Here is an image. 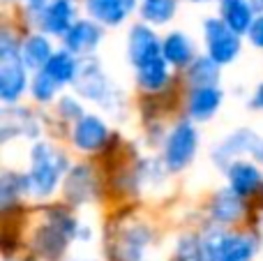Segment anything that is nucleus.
Segmentation results:
<instances>
[{"label":"nucleus","instance_id":"2","mask_svg":"<svg viewBox=\"0 0 263 261\" xmlns=\"http://www.w3.org/2000/svg\"><path fill=\"white\" fill-rule=\"evenodd\" d=\"M69 160L58 146L51 141H35L30 148V166H28V197L49 199L55 194L60 183L69 171Z\"/></svg>","mask_w":263,"mask_h":261},{"label":"nucleus","instance_id":"10","mask_svg":"<svg viewBox=\"0 0 263 261\" xmlns=\"http://www.w3.org/2000/svg\"><path fill=\"white\" fill-rule=\"evenodd\" d=\"M63 194L69 206H86L92 199L100 197V183H97L95 169L86 162L72 164L63 180Z\"/></svg>","mask_w":263,"mask_h":261},{"label":"nucleus","instance_id":"17","mask_svg":"<svg viewBox=\"0 0 263 261\" xmlns=\"http://www.w3.org/2000/svg\"><path fill=\"white\" fill-rule=\"evenodd\" d=\"M224 104V90L219 86L192 88L187 97V116L194 123H208L217 116L219 106Z\"/></svg>","mask_w":263,"mask_h":261},{"label":"nucleus","instance_id":"27","mask_svg":"<svg viewBox=\"0 0 263 261\" xmlns=\"http://www.w3.org/2000/svg\"><path fill=\"white\" fill-rule=\"evenodd\" d=\"M178 12V0H143L139 14L148 26H164Z\"/></svg>","mask_w":263,"mask_h":261},{"label":"nucleus","instance_id":"24","mask_svg":"<svg viewBox=\"0 0 263 261\" xmlns=\"http://www.w3.org/2000/svg\"><path fill=\"white\" fill-rule=\"evenodd\" d=\"M79 69H81V58L69 53L67 49H58L42 72H46L60 88H63V86H69V83L77 81Z\"/></svg>","mask_w":263,"mask_h":261},{"label":"nucleus","instance_id":"32","mask_svg":"<svg viewBox=\"0 0 263 261\" xmlns=\"http://www.w3.org/2000/svg\"><path fill=\"white\" fill-rule=\"evenodd\" d=\"M250 109L263 111V81L254 88V92H252V97H250Z\"/></svg>","mask_w":263,"mask_h":261},{"label":"nucleus","instance_id":"18","mask_svg":"<svg viewBox=\"0 0 263 261\" xmlns=\"http://www.w3.org/2000/svg\"><path fill=\"white\" fill-rule=\"evenodd\" d=\"M136 9V0H86V12L104 28H118Z\"/></svg>","mask_w":263,"mask_h":261},{"label":"nucleus","instance_id":"30","mask_svg":"<svg viewBox=\"0 0 263 261\" xmlns=\"http://www.w3.org/2000/svg\"><path fill=\"white\" fill-rule=\"evenodd\" d=\"M55 114L63 120L74 125L77 120H81L86 116V109H83V104L74 95H60L58 102H55Z\"/></svg>","mask_w":263,"mask_h":261},{"label":"nucleus","instance_id":"29","mask_svg":"<svg viewBox=\"0 0 263 261\" xmlns=\"http://www.w3.org/2000/svg\"><path fill=\"white\" fill-rule=\"evenodd\" d=\"M176 261H205L203 254V238L199 234H182L176 243Z\"/></svg>","mask_w":263,"mask_h":261},{"label":"nucleus","instance_id":"34","mask_svg":"<svg viewBox=\"0 0 263 261\" xmlns=\"http://www.w3.org/2000/svg\"><path fill=\"white\" fill-rule=\"evenodd\" d=\"M192 3H205V0H192Z\"/></svg>","mask_w":263,"mask_h":261},{"label":"nucleus","instance_id":"7","mask_svg":"<svg viewBox=\"0 0 263 261\" xmlns=\"http://www.w3.org/2000/svg\"><path fill=\"white\" fill-rule=\"evenodd\" d=\"M28 16L30 23L40 28L44 35L65 37L67 30L79 21L77 18V5L72 0H42V3L28 5Z\"/></svg>","mask_w":263,"mask_h":261},{"label":"nucleus","instance_id":"4","mask_svg":"<svg viewBox=\"0 0 263 261\" xmlns=\"http://www.w3.org/2000/svg\"><path fill=\"white\" fill-rule=\"evenodd\" d=\"M203 238V254L205 261H254L261 250V234L256 231H233L208 227Z\"/></svg>","mask_w":263,"mask_h":261},{"label":"nucleus","instance_id":"25","mask_svg":"<svg viewBox=\"0 0 263 261\" xmlns=\"http://www.w3.org/2000/svg\"><path fill=\"white\" fill-rule=\"evenodd\" d=\"M28 192V176L21 171H12L5 169L0 176V206L3 208H12V206H21V199Z\"/></svg>","mask_w":263,"mask_h":261},{"label":"nucleus","instance_id":"28","mask_svg":"<svg viewBox=\"0 0 263 261\" xmlns=\"http://www.w3.org/2000/svg\"><path fill=\"white\" fill-rule=\"evenodd\" d=\"M30 95L40 104H51V102H58L60 86L46 72H35L30 79Z\"/></svg>","mask_w":263,"mask_h":261},{"label":"nucleus","instance_id":"26","mask_svg":"<svg viewBox=\"0 0 263 261\" xmlns=\"http://www.w3.org/2000/svg\"><path fill=\"white\" fill-rule=\"evenodd\" d=\"M219 65L210 55H196L194 63L185 69V79L192 88L219 86Z\"/></svg>","mask_w":263,"mask_h":261},{"label":"nucleus","instance_id":"22","mask_svg":"<svg viewBox=\"0 0 263 261\" xmlns=\"http://www.w3.org/2000/svg\"><path fill=\"white\" fill-rule=\"evenodd\" d=\"M168 83H171V65L164 60V55L150 60L148 65L136 69V86L145 95H155V92L166 90Z\"/></svg>","mask_w":263,"mask_h":261},{"label":"nucleus","instance_id":"1","mask_svg":"<svg viewBox=\"0 0 263 261\" xmlns=\"http://www.w3.org/2000/svg\"><path fill=\"white\" fill-rule=\"evenodd\" d=\"M81 222L65 206H46L42 225L32 231V250L44 261H60L67 252V245L79 240Z\"/></svg>","mask_w":263,"mask_h":261},{"label":"nucleus","instance_id":"23","mask_svg":"<svg viewBox=\"0 0 263 261\" xmlns=\"http://www.w3.org/2000/svg\"><path fill=\"white\" fill-rule=\"evenodd\" d=\"M254 7L250 0H219V18L238 35H247L254 23Z\"/></svg>","mask_w":263,"mask_h":261},{"label":"nucleus","instance_id":"16","mask_svg":"<svg viewBox=\"0 0 263 261\" xmlns=\"http://www.w3.org/2000/svg\"><path fill=\"white\" fill-rule=\"evenodd\" d=\"M229 188L240 199L250 201L256 192L263 188V171L254 160H236L227 169Z\"/></svg>","mask_w":263,"mask_h":261},{"label":"nucleus","instance_id":"9","mask_svg":"<svg viewBox=\"0 0 263 261\" xmlns=\"http://www.w3.org/2000/svg\"><path fill=\"white\" fill-rule=\"evenodd\" d=\"M263 160V139L254 129L238 127L224 141H219L213 151V162L227 171L229 164L236 160Z\"/></svg>","mask_w":263,"mask_h":261},{"label":"nucleus","instance_id":"33","mask_svg":"<svg viewBox=\"0 0 263 261\" xmlns=\"http://www.w3.org/2000/svg\"><path fill=\"white\" fill-rule=\"evenodd\" d=\"M26 3H28V5H30V3H42V0H26Z\"/></svg>","mask_w":263,"mask_h":261},{"label":"nucleus","instance_id":"19","mask_svg":"<svg viewBox=\"0 0 263 261\" xmlns=\"http://www.w3.org/2000/svg\"><path fill=\"white\" fill-rule=\"evenodd\" d=\"M162 55L171 67L187 69L196 58L194 42H192V37L187 32L173 30L162 40Z\"/></svg>","mask_w":263,"mask_h":261},{"label":"nucleus","instance_id":"15","mask_svg":"<svg viewBox=\"0 0 263 261\" xmlns=\"http://www.w3.org/2000/svg\"><path fill=\"white\" fill-rule=\"evenodd\" d=\"M102 40H104V30L100 23H95L92 18H79L63 37V49H67L79 58H88L97 51Z\"/></svg>","mask_w":263,"mask_h":261},{"label":"nucleus","instance_id":"8","mask_svg":"<svg viewBox=\"0 0 263 261\" xmlns=\"http://www.w3.org/2000/svg\"><path fill=\"white\" fill-rule=\"evenodd\" d=\"M203 40L205 55H210L219 67L236 63L242 51V35L231 30L219 16H208L203 21Z\"/></svg>","mask_w":263,"mask_h":261},{"label":"nucleus","instance_id":"14","mask_svg":"<svg viewBox=\"0 0 263 261\" xmlns=\"http://www.w3.org/2000/svg\"><path fill=\"white\" fill-rule=\"evenodd\" d=\"M23 92H30V77L21 55L0 58V100L5 104H16Z\"/></svg>","mask_w":263,"mask_h":261},{"label":"nucleus","instance_id":"6","mask_svg":"<svg viewBox=\"0 0 263 261\" xmlns=\"http://www.w3.org/2000/svg\"><path fill=\"white\" fill-rule=\"evenodd\" d=\"M199 151V132L194 127V120L182 118L168 129L162 143V162L166 164L168 174L187 169Z\"/></svg>","mask_w":263,"mask_h":261},{"label":"nucleus","instance_id":"5","mask_svg":"<svg viewBox=\"0 0 263 261\" xmlns=\"http://www.w3.org/2000/svg\"><path fill=\"white\" fill-rule=\"evenodd\" d=\"M153 243V229L143 222H114V231L106 238L109 261H143L145 250Z\"/></svg>","mask_w":263,"mask_h":261},{"label":"nucleus","instance_id":"13","mask_svg":"<svg viewBox=\"0 0 263 261\" xmlns=\"http://www.w3.org/2000/svg\"><path fill=\"white\" fill-rule=\"evenodd\" d=\"M245 213H247V201L238 197L231 188L217 190L208 203L210 227H219V229L238 225V222L245 217Z\"/></svg>","mask_w":263,"mask_h":261},{"label":"nucleus","instance_id":"35","mask_svg":"<svg viewBox=\"0 0 263 261\" xmlns=\"http://www.w3.org/2000/svg\"><path fill=\"white\" fill-rule=\"evenodd\" d=\"M23 261H35V259H32V257H28V259H23Z\"/></svg>","mask_w":263,"mask_h":261},{"label":"nucleus","instance_id":"12","mask_svg":"<svg viewBox=\"0 0 263 261\" xmlns=\"http://www.w3.org/2000/svg\"><path fill=\"white\" fill-rule=\"evenodd\" d=\"M155 58H162L159 35L148 23H134L127 32V60L134 65V69H139Z\"/></svg>","mask_w":263,"mask_h":261},{"label":"nucleus","instance_id":"31","mask_svg":"<svg viewBox=\"0 0 263 261\" xmlns=\"http://www.w3.org/2000/svg\"><path fill=\"white\" fill-rule=\"evenodd\" d=\"M247 37H250V44L252 46H256V49H263V14H259V16L254 18V23H252Z\"/></svg>","mask_w":263,"mask_h":261},{"label":"nucleus","instance_id":"21","mask_svg":"<svg viewBox=\"0 0 263 261\" xmlns=\"http://www.w3.org/2000/svg\"><path fill=\"white\" fill-rule=\"evenodd\" d=\"M53 44L44 32H32L21 42V60L32 72H42L49 65V60L53 58Z\"/></svg>","mask_w":263,"mask_h":261},{"label":"nucleus","instance_id":"20","mask_svg":"<svg viewBox=\"0 0 263 261\" xmlns=\"http://www.w3.org/2000/svg\"><path fill=\"white\" fill-rule=\"evenodd\" d=\"M12 129H16L14 137L35 139V137H40V120H37V116H32L28 109H5L3 111V120H0L3 143L9 141Z\"/></svg>","mask_w":263,"mask_h":261},{"label":"nucleus","instance_id":"3","mask_svg":"<svg viewBox=\"0 0 263 261\" xmlns=\"http://www.w3.org/2000/svg\"><path fill=\"white\" fill-rule=\"evenodd\" d=\"M72 86L79 97L95 102L109 114L118 116L125 109V95L109 81V77H106V72L102 69L100 60L95 55L81 58V69H79V77Z\"/></svg>","mask_w":263,"mask_h":261},{"label":"nucleus","instance_id":"11","mask_svg":"<svg viewBox=\"0 0 263 261\" xmlns=\"http://www.w3.org/2000/svg\"><path fill=\"white\" fill-rule=\"evenodd\" d=\"M72 146L81 153H97L102 148L109 146V141L114 139L109 125L104 123V118L97 114H86L81 120L72 125Z\"/></svg>","mask_w":263,"mask_h":261}]
</instances>
